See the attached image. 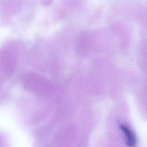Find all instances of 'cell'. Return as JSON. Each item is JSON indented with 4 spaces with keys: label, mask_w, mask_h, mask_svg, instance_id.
Here are the masks:
<instances>
[{
    "label": "cell",
    "mask_w": 147,
    "mask_h": 147,
    "mask_svg": "<svg viewBox=\"0 0 147 147\" xmlns=\"http://www.w3.org/2000/svg\"><path fill=\"white\" fill-rule=\"evenodd\" d=\"M120 128L123 133L126 144L129 147H134L137 144V138L134 133L125 124H121Z\"/></svg>",
    "instance_id": "obj_1"
}]
</instances>
